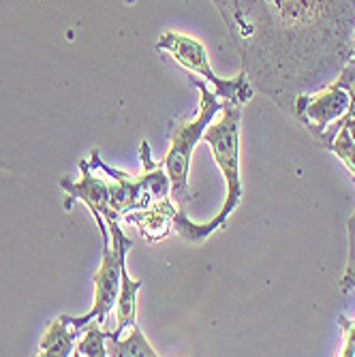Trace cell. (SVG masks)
<instances>
[{"label": "cell", "mask_w": 355, "mask_h": 357, "mask_svg": "<svg viewBox=\"0 0 355 357\" xmlns=\"http://www.w3.org/2000/svg\"><path fill=\"white\" fill-rule=\"evenodd\" d=\"M80 180H73L69 176L60 180V188L69 195L67 208L71 206V202H82L88 206L92 214H101L105 220H116L109 208V182H105L103 178H96L92 174L90 160L86 158L80 160Z\"/></svg>", "instance_id": "8"}, {"label": "cell", "mask_w": 355, "mask_h": 357, "mask_svg": "<svg viewBox=\"0 0 355 357\" xmlns=\"http://www.w3.org/2000/svg\"><path fill=\"white\" fill-rule=\"evenodd\" d=\"M144 287L142 280H133L128 276V270L124 268L122 280H120V291H118V300H116V330L107 332L109 336H122L128 328L137 323V294Z\"/></svg>", "instance_id": "11"}, {"label": "cell", "mask_w": 355, "mask_h": 357, "mask_svg": "<svg viewBox=\"0 0 355 357\" xmlns=\"http://www.w3.org/2000/svg\"><path fill=\"white\" fill-rule=\"evenodd\" d=\"M349 229V264L345 270V276L340 278V289L349 291L355 289V212L347 220ZM338 326L342 328V357H355V321H347L345 317H338Z\"/></svg>", "instance_id": "12"}, {"label": "cell", "mask_w": 355, "mask_h": 357, "mask_svg": "<svg viewBox=\"0 0 355 357\" xmlns=\"http://www.w3.org/2000/svg\"><path fill=\"white\" fill-rule=\"evenodd\" d=\"M240 122H242V105L238 103H229L222 101V112H220V120L212 122L206 133L202 137V142H206L214 154L216 165L225 178V184H227V197H225V204L220 208V212L216 214V218H212L210 222L216 227V231L220 227H225L227 218L234 214V210L240 206L242 202V178H240Z\"/></svg>", "instance_id": "5"}, {"label": "cell", "mask_w": 355, "mask_h": 357, "mask_svg": "<svg viewBox=\"0 0 355 357\" xmlns=\"http://www.w3.org/2000/svg\"><path fill=\"white\" fill-rule=\"evenodd\" d=\"M103 323L90 321L80 330L82 338L75 342L73 355L77 357H105L107 355V332L101 330Z\"/></svg>", "instance_id": "14"}, {"label": "cell", "mask_w": 355, "mask_h": 357, "mask_svg": "<svg viewBox=\"0 0 355 357\" xmlns=\"http://www.w3.org/2000/svg\"><path fill=\"white\" fill-rule=\"evenodd\" d=\"M242 71L280 109L334 84L355 45V0H212Z\"/></svg>", "instance_id": "1"}, {"label": "cell", "mask_w": 355, "mask_h": 357, "mask_svg": "<svg viewBox=\"0 0 355 357\" xmlns=\"http://www.w3.org/2000/svg\"><path fill=\"white\" fill-rule=\"evenodd\" d=\"M192 84H195V88L199 90V114L190 122L178 120L174 124L172 133H169L172 146H169L167 154L163 156V160H160L169 176V182H172L169 197L180 208H186V204L190 202L188 172H190L192 152H195V146L202 142L206 128L222 112V101L206 86V82L202 77L192 75Z\"/></svg>", "instance_id": "3"}, {"label": "cell", "mask_w": 355, "mask_h": 357, "mask_svg": "<svg viewBox=\"0 0 355 357\" xmlns=\"http://www.w3.org/2000/svg\"><path fill=\"white\" fill-rule=\"evenodd\" d=\"M82 336L80 330L71 326L69 314H60L54 319L39 344V355L43 357H69L75 351V342Z\"/></svg>", "instance_id": "10"}, {"label": "cell", "mask_w": 355, "mask_h": 357, "mask_svg": "<svg viewBox=\"0 0 355 357\" xmlns=\"http://www.w3.org/2000/svg\"><path fill=\"white\" fill-rule=\"evenodd\" d=\"M328 150L334 152L342 160V163L349 167V172L355 176V142L351 139V135H349V131H347L345 126L338 128V133L332 139V144L328 146Z\"/></svg>", "instance_id": "15"}, {"label": "cell", "mask_w": 355, "mask_h": 357, "mask_svg": "<svg viewBox=\"0 0 355 357\" xmlns=\"http://www.w3.org/2000/svg\"><path fill=\"white\" fill-rule=\"evenodd\" d=\"M94 222L99 225L101 238H103V257L101 266L96 270L92 282H94V304L92 308L82 317H69L71 326L75 330H82L86 323L99 321L105 323L109 310L116 306L122 272L126 268V255L133 248V240L126 238L120 229V220H105L101 214H92Z\"/></svg>", "instance_id": "4"}, {"label": "cell", "mask_w": 355, "mask_h": 357, "mask_svg": "<svg viewBox=\"0 0 355 357\" xmlns=\"http://www.w3.org/2000/svg\"><path fill=\"white\" fill-rule=\"evenodd\" d=\"M156 50L169 54L182 69H186L190 75L202 77L204 82H208L212 86V92L218 96L220 101H229V103H238V105H246L252 94H255V86L250 84L248 75L240 69V73L232 79H222L218 77L208 60V52L204 47V43L195 37L182 35V32H174L167 30L158 37L156 41Z\"/></svg>", "instance_id": "6"}, {"label": "cell", "mask_w": 355, "mask_h": 357, "mask_svg": "<svg viewBox=\"0 0 355 357\" xmlns=\"http://www.w3.org/2000/svg\"><path fill=\"white\" fill-rule=\"evenodd\" d=\"M351 107V94L338 82L321 88L317 92L296 96L292 114L296 120L310 133L315 142H319L328 150L338 128L342 126V118Z\"/></svg>", "instance_id": "7"}, {"label": "cell", "mask_w": 355, "mask_h": 357, "mask_svg": "<svg viewBox=\"0 0 355 357\" xmlns=\"http://www.w3.org/2000/svg\"><path fill=\"white\" fill-rule=\"evenodd\" d=\"M139 158L144 163V174L131 176L126 172L109 167L101 158V152L96 148L90 154L92 169H101L105 176H109V208H112L116 220H122L124 214L142 210L156 199H165L172 192L169 176H167L163 163L152 160L150 144L146 139L139 144Z\"/></svg>", "instance_id": "2"}, {"label": "cell", "mask_w": 355, "mask_h": 357, "mask_svg": "<svg viewBox=\"0 0 355 357\" xmlns=\"http://www.w3.org/2000/svg\"><path fill=\"white\" fill-rule=\"evenodd\" d=\"M182 212H184V208H180L172 197H165V199L152 202L150 206H146L142 210L124 214L122 220L135 225L139 229V234L148 242L156 244V242L165 240L174 234V227H176Z\"/></svg>", "instance_id": "9"}, {"label": "cell", "mask_w": 355, "mask_h": 357, "mask_svg": "<svg viewBox=\"0 0 355 357\" xmlns=\"http://www.w3.org/2000/svg\"><path fill=\"white\" fill-rule=\"evenodd\" d=\"M126 338L122 336H109L107 334V355L112 357H156L158 353L148 342L139 326H131L126 330Z\"/></svg>", "instance_id": "13"}]
</instances>
